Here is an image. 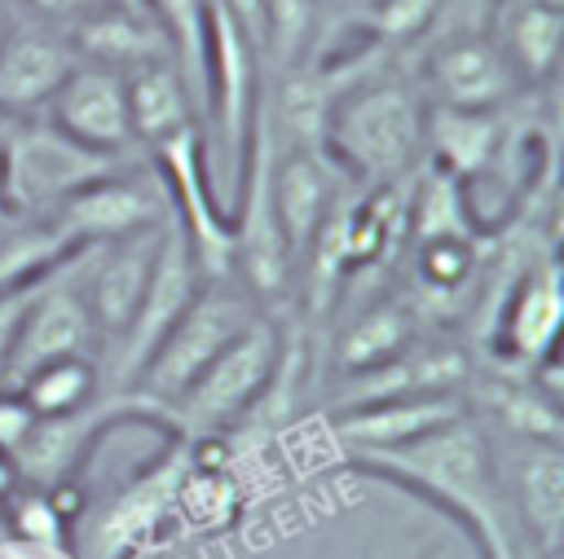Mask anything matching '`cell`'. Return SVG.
<instances>
[{
  "instance_id": "8992f818",
  "label": "cell",
  "mask_w": 564,
  "mask_h": 559,
  "mask_svg": "<svg viewBox=\"0 0 564 559\" xmlns=\"http://www.w3.org/2000/svg\"><path fill=\"white\" fill-rule=\"evenodd\" d=\"M198 277H203V268L194 260V246H189L185 229L176 224V216H167V229H163L154 264H150V282L141 291V304H137L128 330L115 343V379H119L115 392H132L137 374L145 370V361L154 357L163 335L176 326V317L185 313V304L203 286Z\"/></svg>"
},
{
  "instance_id": "d4e9b609",
  "label": "cell",
  "mask_w": 564,
  "mask_h": 559,
  "mask_svg": "<svg viewBox=\"0 0 564 559\" xmlns=\"http://www.w3.org/2000/svg\"><path fill=\"white\" fill-rule=\"evenodd\" d=\"M22 4H26V13L35 22H48L57 31H70L75 22H84L88 13L101 9V0H22Z\"/></svg>"
},
{
  "instance_id": "8fae6325",
  "label": "cell",
  "mask_w": 564,
  "mask_h": 559,
  "mask_svg": "<svg viewBox=\"0 0 564 559\" xmlns=\"http://www.w3.org/2000/svg\"><path fill=\"white\" fill-rule=\"evenodd\" d=\"M57 132H66L70 141L119 158L123 150L137 145L132 136V114H128V92H123V75L79 62L66 84L53 92L48 114H44Z\"/></svg>"
},
{
  "instance_id": "30bf717a",
  "label": "cell",
  "mask_w": 564,
  "mask_h": 559,
  "mask_svg": "<svg viewBox=\"0 0 564 559\" xmlns=\"http://www.w3.org/2000/svg\"><path fill=\"white\" fill-rule=\"evenodd\" d=\"M189 458H194V440H181L176 436V445L145 475H137L132 484L119 489V497L93 524V559H119V555H128L167 515H176V497H181Z\"/></svg>"
},
{
  "instance_id": "5bb4252c",
  "label": "cell",
  "mask_w": 564,
  "mask_h": 559,
  "mask_svg": "<svg viewBox=\"0 0 564 559\" xmlns=\"http://www.w3.org/2000/svg\"><path fill=\"white\" fill-rule=\"evenodd\" d=\"M66 35H70L79 62H93V66H106L119 75H128L145 62H172V44L150 13H128V9L101 4L97 13L75 22Z\"/></svg>"
},
{
  "instance_id": "3957f363",
  "label": "cell",
  "mask_w": 564,
  "mask_h": 559,
  "mask_svg": "<svg viewBox=\"0 0 564 559\" xmlns=\"http://www.w3.org/2000/svg\"><path fill=\"white\" fill-rule=\"evenodd\" d=\"M115 167L123 163L70 141L48 119H0V202L9 211H57Z\"/></svg>"
},
{
  "instance_id": "2e32d148",
  "label": "cell",
  "mask_w": 564,
  "mask_h": 559,
  "mask_svg": "<svg viewBox=\"0 0 564 559\" xmlns=\"http://www.w3.org/2000/svg\"><path fill=\"white\" fill-rule=\"evenodd\" d=\"M128 92V114H132V136L137 145L145 141L150 150L172 141L176 132L194 128V92L176 62H145L123 75Z\"/></svg>"
},
{
  "instance_id": "9a60e30c",
  "label": "cell",
  "mask_w": 564,
  "mask_h": 559,
  "mask_svg": "<svg viewBox=\"0 0 564 559\" xmlns=\"http://www.w3.org/2000/svg\"><path fill=\"white\" fill-rule=\"evenodd\" d=\"M516 79H546L560 62L564 13L555 0H502L489 26Z\"/></svg>"
},
{
  "instance_id": "5b68a950",
  "label": "cell",
  "mask_w": 564,
  "mask_h": 559,
  "mask_svg": "<svg viewBox=\"0 0 564 559\" xmlns=\"http://www.w3.org/2000/svg\"><path fill=\"white\" fill-rule=\"evenodd\" d=\"M260 48L234 22L220 0H207V57H203V106L216 114V132L229 154V172L242 180L256 114H260Z\"/></svg>"
},
{
  "instance_id": "44dd1931",
  "label": "cell",
  "mask_w": 564,
  "mask_h": 559,
  "mask_svg": "<svg viewBox=\"0 0 564 559\" xmlns=\"http://www.w3.org/2000/svg\"><path fill=\"white\" fill-rule=\"evenodd\" d=\"M436 13H441V0H366V26L383 44L423 35Z\"/></svg>"
},
{
  "instance_id": "cb8c5ba5",
  "label": "cell",
  "mask_w": 564,
  "mask_h": 559,
  "mask_svg": "<svg viewBox=\"0 0 564 559\" xmlns=\"http://www.w3.org/2000/svg\"><path fill=\"white\" fill-rule=\"evenodd\" d=\"M40 286H44V277H40V282H26V286L0 291V370H4V361H9V352H13V339H18V330H22V317H26V308H31V299H35Z\"/></svg>"
},
{
  "instance_id": "d6986e66",
  "label": "cell",
  "mask_w": 564,
  "mask_h": 559,
  "mask_svg": "<svg viewBox=\"0 0 564 559\" xmlns=\"http://www.w3.org/2000/svg\"><path fill=\"white\" fill-rule=\"evenodd\" d=\"M507 348L516 357H542L555 339V326H560V286H555V268H538V273H524L516 299L507 304Z\"/></svg>"
},
{
  "instance_id": "9c48e42d",
  "label": "cell",
  "mask_w": 564,
  "mask_h": 559,
  "mask_svg": "<svg viewBox=\"0 0 564 559\" xmlns=\"http://www.w3.org/2000/svg\"><path fill=\"white\" fill-rule=\"evenodd\" d=\"M79 66L66 31L48 22H9L0 40V119H35L48 110L53 92Z\"/></svg>"
},
{
  "instance_id": "484cf974",
  "label": "cell",
  "mask_w": 564,
  "mask_h": 559,
  "mask_svg": "<svg viewBox=\"0 0 564 559\" xmlns=\"http://www.w3.org/2000/svg\"><path fill=\"white\" fill-rule=\"evenodd\" d=\"M110 9H128V13H150V0H101Z\"/></svg>"
},
{
  "instance_id": "7a4b0ae2",
  "label": "cell",
  "mask_w": 564,
  "mask_h": 559,
  "mask_svg": "<svg viewBox=\"0 0 564 559\" xmlns=\"http://www.w3.org/2000/svg\"><path fill=\"white\" fill-rule=\"evenodd\" d=\"M256 321L251 299L229 286L225 277H216L212 286H198L194 299L185 304V313L176 317V326L163 335V343L154 348V357L145 361V370L137 374L132 392L137 401L167 423V409L176 405V396L220 357L225 343H234L247 326Z\"/></svg>"
},
{
  "instance_id": "6da1fadb",
  "label": "cell",
  "mask_w": 564,
  "mask_h": 559,
  "mask_svg": "<svg viewBox=\"0 0 564 559\" xmlns=\"http://www.w3.org/2000/svg\"><path fill=\"white\" fill-rule=\"evenodd\" d=\"M322 145L366 180L401 176L423 150L419 92L388 70L361 75L348 92L330 97Z\"/></svg>"
},
{
  "instance_id": "52a82bcc",
  "label": "cell",
  "mask_w": 564,
  "mask_h": 559,
  "mask_svg": "<svg viewBox=\"0 0 564 559\" xmlns=\"http://www.w3.org/2000/svg\"><path fill=\"white\" fill-rule=\"evenodd\" d=\"M167 211H163L159 185H141L137 176L115 167V172L97 176L93 185L75 189L57 211H48V224L62 233V242L70 251H79V246H101V242L128 238L137 229H150Z\"/></svg>"
},
{
  "instance_id": "e0dca14e",
  "label": "cell",
  "mask_w": 564,
  "mask_h": 559,
  "mask_svg": "<svg viewBox=\"0 0 564 559\" xmlns=\"http://www.w3.org/2000/svg\"><path fill=\"white\" fill-rule=\"evenodd\" d=\"M423 141L441 158L445 176H476L498 150V119L494 110L432 106L423 110Z\"/></svg>"
},
{
  "instance_id": "4316f807",
  "label": "cell",
  "mask_w": 564,
  "mask_h": 559,
  "mask_svg": "<svg viewBox=\"0 0 564 559\" xmlns=\"http://www.w3.org/2000/svg\"><path fill=\"white\" fill-rule=\"evenodd\" d=\"M4 31H9V18H4V9H0V40H4Z\"/></svg>"
},
{
  "instance_id": "603a6c76",
  "label": "cell",
  "mask_w": 564,
  "mask_h": 559,
  "mask_svg": "<svg viewBox=\"0 0 564 559\" xmlns=\"http://www.w3.org/2000/svg\"><path fill=\"white\" fill-rule=\"evenodd\" d=\"M31 427H35V414L22 401V392L18 387H0V458L13 462V453L31 436Z\"/></svg>"
},
{
  "instance_id": "ac0fdd59",
  "label": "cell",
  "mask_w": 564,
  "mask_h": 559,
  "mask_svg": "<svg viewBox=\"0 0 564 559\" xmlns=\"http://www.w3.org/2000/svg\"><path fill=\"white\" fill-rule=\"evenodd\" d=\"M22 392V401L31 405L35 418H57V414H75L88 401L101 396L97 387V357H53L44 365H35L31 374H22L13 383Z\"/></svg>"
},
{
  "instance_id": "7c38bea8",
  "label": "cell",
  "mask_w": 564,
  "mask_h": 559,
  "mask_svg": "<svg viewBox=\"0 0 564 559\" xmlns=\"http://www.w3.org/2000/svg\"><path fill=\"white\" fill-rule=\"evenodd\" d=\"M423 79H427L432 106H458V110H498L520 84L489 31L445 35L427 53Z\"/></svg>"
},
{
  "instance_id": "277c9868",
  "label": "cell",
  "mask_w": 564,
  "mask_h": 559,
  "mask_svg": "<svg viewBox=\"0 0 564 559\" xmlns=\"http://www.w3.org/2000/svg\"><path fill=\"white\" fill-rule=\"evenodd\" d=\"M278 374V330L273 321L256 317L234 343L220 348V357L176 396L167 409V423L181 440H207L212 431L238 423L273 383Z\"/></svg>"
},
{
  "instance_id": "4fadbf2b",
  "label": "cell",
  "mask_w": 564,
  "mask_h": 559,
  "mask_svg": "<svg viewBox=\"0 0 564 559\" xmlns=\"http://www.w3.org/2000/svg\"><path fill=\"white\" fill-rule=\"evenodd\" d=\"M269 202L286 251H304L313 238H322L335 207V172L326 150L295 145L278 167H269Z\"/></svg>"
},
{
  "instance_id": "7402d4cb",
  "label": "cell",
  "mask_w": 564,
  "mask_h": 559,
  "mask_svg": "<svg viewBox=\"0 0 564 559\" xmlns=\"http://www.w3.org/2000/svg\"><path fill=\"white\" fill-rule=\"evenodd\" d=\"M401 317L397 313H375V317H366V326L352 335V352H357V361H383V357H392L397 352V343H401Z\"/></svg>"
},
{
  "instance_id": "ba28073f",
  "label": "cell",
  "mask_w": 564,
  "mask_h": 559,
  "mask_svg": "<svg viewBox=\"0 0 564 559\" xmlns=\"http://www.w3.org/2000/svg\"><path fill=\"white\" fill-rule=\"evenodd\" d=\"M494 467L516 524L529 533V546L542 559H555L560 524H564V462L555 440L516 436L502 449V458H494Z\"/></svg>"
},
{
  "instance_id": "ffe728a7",
  "label": "cell",
  "mask_w": 564,
  "mask_h": 559,
  "mask_svg": "<svg viewBox=\"0 0 564 559\" xmlns=\"http://www.w3.org/2000/svg\"><path fill=\"white\" fill-rule=\"evenodd\" d=\"M18 497L9 502V524H13V537L22 541H35V546H62L66 537V515L62 506L53 502L48 489H13Z\"/></svg>"
}]
</instances>
